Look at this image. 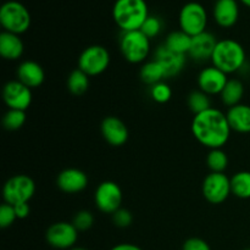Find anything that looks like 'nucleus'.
Segmentation results:
<instances>
[{
	"label": "nucleus",
	"instance_id": "obj_1",
	"mask_svg": "<svg viewBox=\"0 0 250 250\" xmlns=\"http://www.w3.org/2000/svg\"><path fill=\"white\" fill-rule=\"evenodd\" d=\"M190 129L194 138L209 149L224 148L232 132L226 114L216 107L194 115Z\"/></svg>",
	"mask_w": 250,
	"mask_h": 250
},
{
	"label": "nucleus",
	"instance_id": "obj_2",
	"mask_svg": "<svg viewBox=\"0 0 250 250\" xmlns=\"http://www.w3.org/2000/svg\"><path fill=\"white\" fill-rule=\"evenodd\" d=\"M148 17L146 0H116L112 7V19L122 32L138 31Z\"/></svg>",
	"mask_w": 250,
	"mask_h": 250
},
{
	"label": "nucleus",
	"instance_id": "obj_3",
	"mask_svg": "<svg viewBox=\"0 0 250 250\" xmlns=\"http://www.w3.org/2000/svg\"><path fill=\"white\" fill-rule=\"evenodd\" d=\"M210 61L212 66L229 75L239 72L244 67L247 63V54L239 42L227 38L217 42Z\"/></svg>",
	"mask_w": 250,
	"mask_h": 250
},
{
	"label": "nucleus",
	"instance_id": "obj_4",
	"mask_svg": "<svg viewBox=\"0 0 250 250\" xmlns=\"http://www.w3.org/2000/svg\"><path fill=\"white\" fill-rule=\"evenodd\" d=\"M32 19L28 9L20 1L9 0L0 7V23L5 32L21 36L28 31Z\"/></svg>",
	"mask_w": 250,
	"mask_h": 250
},
{
	"label": "nucleus",
	"instance_id": "obj_5",
	"mask_svg": "<svg viewBox=\"0 0 250 250\" xmlns=\"http://www.w3.org/2000/svg\"><path fill=\"white\" fill-rule=\"evenodd\" d=\"M120 51L125 60L129 63H144L150 54V39L141 29L122 32Z\"/></svg>",
	"mask_w": 250,
	"mask_h": 250
},
{
	"label": "nucleus",
	"instance_id": "obj_6",
	"mask_svg": "<svg viewBox=\"0 0 250 250\" xmlns=\"http://www.w3.org/2000/svg\"><path fill=\"white\" fill-rule=\"evenodd\" d=\"M36 193V183L27 175H15L2 187V199L10 205L29 203Z\"/></svg>",
	"mask_w": 250,
	"mask_h": 250
},
{
	"label": "nucleus",
	"instance_id": "obj_7",
	"mask_svg": "<svg viewBox=\"0 0 250 250\" xmlns=\"http://www.w3.org/2000/svg\"><path fill=\"white\" fill-rule=\"evenodd\" d=\"M110 53L105 46L89 45L78 56V68L88 75L89 77H95L107 70L110 65Z\"/></svg>",
	"mask_w": 250,
	"mask_h": 250
},
{
	"label": "nucleus",
	"instance_id": "obj_8",
	"mask_svg": "<svg viewBox=\"0 0 250 250\" xmlns=\"http://www.w3.org/2000/svg\"><path fill=\"white\" fill-rule=\"evenodd\" d=\"M178 22H180L181 31H183L190 37L198 36V34L207 31V10L199 2H188L181 9Z\"/></svg>",
	"mask_w": 250,
	"mask_h": 250
},
{
	"label": "nucleus",
	"instance_id": "obj_9",
	"mask_svg": "<svg viewBox=\"0 0 250 250\" xmlns=\"http://www.w3.org/2000/svg\"><path fill=\"white\" fill-rule=\"evenodd\" d=\"M202 192L210 204H222L232 194L231 178L225 172H210L203 181Z\"/></svg>",
	"mask_w": 250,
	"mask_h": 250
},
{
	"label": "nucleus",
	"instance_id": "obj_10",
	"mask_svg": "<svg viewBox=\"0 0 250 250\" xmlns=\"http://www.w3.org/2000/svg\"><path fill=\"white\" fill-rule=\"evenodd\" d=\"M121 187L114 181H104L94 192V204L103 214H115L122 205Z\"/></svg>",
	"mask_w": 250,
	"mask_h": 250
},
{
	"label": "nucleus",
	"instance_id": "obj_11",
	"mask_svg": "<svg viewBox=\"0 0 250 250\" xmlns=\"http://www.w3.org/2000/svg\"><path fill=\"white\" fill-rule=\"evenodd\" d=\"M46 243L55 249L70 250L76 247L78 239V229L72 222L59 221L50 225L45 232Z\"/></svg>",
	"mask_w": 250,
	"mask_h": 250
},
{
	"label": "nucleus",
	"instance_id": "obj_12",
	"mask_svg": "<svg viewBox=\"0 0 250 250\" xmlns=\"http://www.w3.org/2000/svg\"><path fill=\"white\" fill-rule=\"evenodd\" d=\"M32 89L20 82L12 80L5 83L2 88V100L9 109L26 111L32 104Z\"/></svg>",
	"mask_w": 250,
	"mask_h": 250
},
{
	"label": "nucleus",
	"instance_id": "obj_13",
	"mask_svg": "<svg viewBox=\"0 0 250 250\" xmlns=\"http://www.w3.org/2000/svg\"><path fill=\"white\" fill-rule=\"evenodd\" d=\"M229 78L226 73L215 66H208L199 72L197 78L198 88L209 97L220 95Z\"/></svg>",
	"mask_w": 250,
	"mask_h": 250
},
{
	"label": "nucleus",
	"instance_id": "obj_14",
	"mask_svg": "<svg viewBox=\"0 0 250 250\" xmlns=\"http://www.w3.org/2000/svg\"><path fill=\"white\" fill-rule=\"evenodd\" d=\"M154 60L161 66L165 78H172L180 75L187 63V55L171 51L165 45L158 46L154 51Z\"/></svg>",
	"mask_w": 250,
	"mask_h": 250
},
{
	"label": "nucleus",
	"instance_id": "obj_15",
	"mask_svg": "<svg viewBox=\"0 0 250 250\" xmlns=\"http://www.w3.org/2000/svg\"><path fill=\"white\" fill-rule=\"evenodd\" d=\"M89 178L84 171L70 167L61 171L56 178V186L66 194H77L87 188Z\"/></svg>",
	"mask_w": 250,
	"mask_h": 250
},
{
	"label": "nucleus",
	"instance_id": "obj_16",
	"mask_svg": "<svg viewBox=\"0 0 250 250\" xmlns=\"http://www.w3.org/2000/svg\"><path fill=\"white\" fill-rule=\"evenodd\" d=\"M100 132L105 142L112 146H125L129 137L126 124L116 116L105 117L100 125Z\"/></svg>",
	"mask_w": 250,
	"mask_h": 250
},
{
	"label": "nucleus",
	"instance_id": "obj_17",
	"mask_svg": "<svg viewBox=\"0 0 250 250\" xmlns=\"http://www.w3.org/2000/svg\"><path fill=\"white\" fill-rule=\"evenodd\" d=\"M217 42L219 41L216 39V37L208 31L192 37V43H190L188 56L193 60L199 61V62L211 60L212 53H214Z\"/></svg>",
	"mask_w": 250,
	"mask_h": 250
},
{
	"label": "nucleus",
	"instance_id": "obj_18",
	"mask_svg": "<svg viewBox=\"0 0 250 250\" xmlns=\"http://www.w3.org/2000/svg\"><path fill=\"white\" fill-rule=\"evenodd\" d=\"M17 80L31 89L41 87L45 80V72L41 63L33 60H24L16 70Z\"/></svg>",
	"mask_w": 250,
	"mask_h": 250
},
{
	"label": "nucleus",
	"instance_id": "obj_19",
	"mask_svg": "<svg viewBox=\"0 0 250 250\" xmlns=\"http://www.w3.org/2000/svg\"><path fill=\"white\" fill-rule=\"evenodd\" d=\"M212 15L222 28H229L237 23L239 17V6L237 0H217L214 5Z\"/></svg>",
	"mask_w": 250,
	"mask_h": 250
},
{
	"label": "nucleus",
	"instance_id": "obj_20",
	"mask_svg": "<svg viewBox=\"0 0 250 250\" xmlns=\"http://www.w3.org/2000/svg\"><path fill=\"white\" fill-rule=\"evenodd\" d=\"M24 44L19 34L2 31L0 34V55L9 61H16L23 55Z\"/></svg>",
	"mask_w": 250,
	"mask_h": 250
},
{
	"label": "nucleus",
	"instance_id": "obj_21",
	"mask_svg": "<svg viewBox=\"0 0 250 250\" xmlns=\"http://www.w3.org/2000/svg\"><path fill=\"white\" fill-rule=\"evenodd\" d=\"M229 127L237 133H250V105L238 104L226 112Z\"/></svg>",
	"mask_w": 250,
	"mask_h": 250
},
{
	"label": "nucleus",
	"instance_id": "obj_22",
	"mask_svg": "<svg viewBox=\"0 0 250 250\" xmlns=\"http://www.w3.org/2000/svg\"><path fill=\"white\" fill-rule=\"evenodd\" d=\"M244 95V84L238 78H229V82L225 85L224 90L220 94L222 104L226 106L232 107L241 104V100Z\"/></svg>",
	"mask_w": 250,
	"mask_h": 250
},
{
	"label": "nucleus",
	"instance_id": "obj_23",
	"mask_svg": "<svg viewBox=\"0 0 250 250\" xmlns=\"http://www.w3.org/2000/svg\"><path fill=\"white\" fill-rule=\"evenodd\" d=\"M190 43H192V37L188 36L183 31L178 29V31H173L166 37V41L164 45L171 51L177 54H183V55H188L189 51Z\"/></svg>",
	"mask_w": 250,
	"mask_h": 250
},
{
	"label": "nucleus",
	"instance_id": "obj_24",
	"mask_svg": "<svg viewBox=\"0 0 250 250\" xmlns=\"http://www.w3.org/2000/svg\"><path fill=\"white\" fill-rule=\"evenodd\" d=\"M139 77L144 84H148L151 87V85L161 82L165 78V75H164L161 66L153 59V60L146 61L142 65L141 70H139Z\"/></svg>",
	"mask_w": 250,
	"mask_h": 250
},
{
	"label": "nucleus",
	"instance_id": "obj_25",
	"mask_svg": "<svg viewBox=\"0 0 250 250\" xmlns=\"http://www.w3.org/2000/svg\"><path fill=\"white\" fill-rule=\"evenodd\" d=\"M231 192L239 199H250V171H239L232 176Z\"/></svg>",
	"mask_w": 250,
	"mask_h": 250
},
{
	"label": "nucleus",
	"instance_id": "obj_26",
	"mask_svg": "<svg viewBox=\"0 0 250 250\" xmlns=\"http://www.w3.org/2000/svg\"><path fill=\"white\" fill-rule=\"evenodd\" d=\"M89 88V76L85 75L80 68H76L68 75L67 78V89L71 94L76 97H81L84 94Z\"/></svg>",
	"mask_w": 250,
	"mask_h": 250
},
{
	"label": "nucleus",
	"instance_id": "obj_27",
	"mask_svg": "<svg viewBox=\"0 0 250 250\" xmlns=\"http://www.w3.org/2000/svg\"><path fill=\"white\" fill-rule=\"evenodd\" d=\"M207 165L211 172H225L229 167V156L224 149H210L207 155Z\"/></svg>",
	"mask_w": 250,
	"mask_h": 250
},
{
	"label": "nucleus",
	"instance_id": "obj_28",
	"mask_svg": "<svg viewBox=\"0 0 250 250\" xmlns=\"http://www.w3.org/2000/svg\"><path fill=\"white\" fill-rule=\"evenodd\" d=\"M187 104L189 107L190 111L194 115L200 114V112L207 111L208 109H210L211 106V99L208 94H205L202 90H193L192 93H189L187 98Z\"/></svg>",
	"mask_w": 250,
	"mask_h": 250
},
{
	"label": "nucleus",
	"instance_id": "obj_29",
	"mask_svg": "<svg viewBox=\"0 0 250 250\" xmlns=\"http://www.w3.org/2000/svg\"><path fill=\"white\" fill-rule=\"evenodd\" d=\"M26 111L9 109L2 116V126L7 131H17L26 124Z\"/></svg>",
	"mask_w": 250,
	"mask_h": 250
},
{
	"label": "nucleus",
	"instance_id": "obj_30",
	"mask_svg": "<svg viewBox=\"0 0 250 250\" xmlns=\"http://www.w3.org/2000/svg\"><path fill=\"white\" fill-rule=\"evenodd\" d=\"M149 95L158 104H165V103L170 102L171 97H172V89L167 83L161 81V82L151 85L149 89Z\"/></svg>",
	"mask_w": 250,
	"mask_h": 250
},
{
	"label": "nucleus",
	"instance_id": "obj_31",
	"mask_svg": "<svg viewBox=\"0 0 250 250\" xmlns=\"http://www.w3.org/2000/svg\"><path fill=\"white\" fill-rule=\"evenodd\" d=\"M72 224L78 229V232L88 231L94 225V215L88 210H80L73 216Z\"/></svg>",
	"mask_w": 250,
	"mask_h": 250
},
{
	"label": "nucleus",
	"instance_id": "obj_32",
	"mask_svg": "<svg viewBox=\"0 0 250 250\" xmlns=\"http://www.w3.org/2000/svg\"><path fill=\"white\" fill-rule=\"evenodd\" d=\"M141 31L148 37L149 39H153L155 37H158L160 34V32L163 31V22L159 17L156 16H150L149 15L148 19L144 21V23L142 24Z\"/></svg>",
	"mask_w": 250,
	"mask_h": 250
},
{
	"label": "nucleus",
	"instance_id": "obj_33",
	"mask_svg": "<svg viewBox=\"0 0 250 250\" xmlns=\"http://www.w3.org/2000/svg\"><path fill=\"white\" fill-rule=\"evenodd\" d=\"M16 220L17 216L14 205H10L7 203L1 204V207H0V227L2 229H9Z\"/></svg>",
	"mask_w": 250,
	"mask_h": 250
},
{
	"label": "nucleus",
	"instance_id": "obj_34",
	"mask_svg": "<svg viewBox=\"0 0 250 250\" xmlns=\"http://www.w3.org/2000/svg\"><path fill=\"white\" fill-rule=\"evenodd\" d=\"M112 222L115 224V226L120 227V229H127L133 222V215L129 210L121 208L115 214H112Z\"/></svg>",
	"mask_w": 250,
	"mask_h": 250
},
{
	"label": "nucleus",
	"instance_id": "obj_35",
	"mask_svg": "<svg viewBox=\"0 0 250 250\" xmlns=\"http://www.w3.org/2000/svg\"><path fill=\"white\" fill-rule=\"evenodd\" d=\"M182 250H211V248H210L209 243L204 239L192 237L183 243Z\"/></svg>",
	"mask_w": 250,
	"mask_h": 250
},
{
	"label": "nucleus",
	"instance_id": "obj_36",
	"mask_svg": "<svg viewBox=\"0 0 250 250\" xmlns=\"http://www.w3.org/2000/svg\"><path fill=\"white\" fill-rule=\"evenodd\" d=\"M15 212H16L17 219L23 220L26 217L29 216V212H31V207H29V203H22V204L15 205Z\"/></svg>",
	"mask_w": 250,
	"mask_h": 250
},
{
	"label": "nucleus",
	"instance_id": "obj_37",
	"mask_svg": "<svg viewBox=\"0 0 250 250\" xmlns=\"http://www.w3.org/2000/svg\"><path fill=\"white\" fill-rule=\"evenodd\" d=\"M110 250H143V249L133 243H120V244H116L115 247H112Z\"/></svg>",
	"mask_w": 250,
	"mask_h": 250
},
{
	"label": "nucleus",
	"instance_id": "obj_38",
	"mask_svg": "<svg viewBox=\"0 0 250 250\" xmlns=\"http://www.w3.org/2000/svg\"><path fill=\"white\" fill-rule=\"evenodd\" d=\"M241 2H243V4L246 5V6L250 7V0H241Z\"/></svg>",
	"mask_w": 250,
	"mask_h": 250
},
{
	"label": "nucleus",
	"instance_id": "obj_39",
	"mask_svg": "<svg viewBox=\"0 0 250 250\" xmlns=\"http://www.w3.org/2000/svg\"><path fill=\"white\" fill-rule=\"evenodd\" d=\"M70 250H88V249L83 248V247H73V248H71Z\"/></svg>",
	"mask_w": 250,
	"mask_h": 250
},
{
	"label": "nucleus",
	"instance_id": "obj_40",
	"mask_svg": "<svg viewBox=\"0 0 250 250\" xmlns=\"http://www.w3.org/2000/svg\"><path fill=\"white\" fill-rule=\"evenodd\" d=\"M244 250H250V248H248V249H244Z\"/></svg>",
	"mask_w": 250,
	"mask_h": 250
}]
</instances>
